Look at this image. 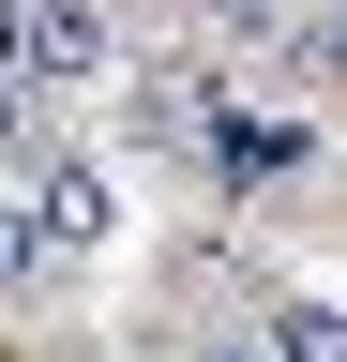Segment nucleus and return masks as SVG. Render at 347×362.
I'll use <instances>...</instances> for the list:
<instances>
[{
    "instance_id": "nucleus-1",
    "label": "nucleus",
    "mask_w": 347,
    "mask_h": 362,
    "mask_svg": "<svg viewBox=\"0 0 347 362\" xmlns=\"http://www.w3.org/2000/svg\"><path fill=\"white\" fill-rule=\"evenodd\" d=\"M16 76H30V90L121 76V16H106V0H16Z\"/></svg>"
},
{
    "instance_id": "nucleus-2",
    "label": "nucleus",
    "mask_w": 347,
    "mask_h": 362,
    "mask_svg": "<svg viewBox=\"0 0 347 362\" xmlns=\"http://www.w3.org/2000/svg\"><path fill=\"white\" fill-rule=\"evenodd\" d=\"M30 226H46V257H61V272L91 257V242H121V166H106V151L30 166Z\"/></svg>"
},
{
    "instance_id": "nucleus-3",
    "label": "nucleus",
    "mask_w": 347,
    "mask_h": 362,
    "mask_svg": "<svg viewBox=\"0 0 347 362\" xmlns=\"http://www.w3.org/2000/svg\"><path fill=\"white\" fill-rule=\"evenodd\" d=\"M46 287H61L46 226H30V197H0V302H46Z\"/></svg>"
},
{
    "instance_id": "nucleus-4",
    "label": "nucleus",
    "mask_w": 347,
    "mask_h": 362,
    "mask_svg": "<svg viewBox=\"0 0 347 362\" xmlns=\"http://www.w3.org/2000/svg\"><path fill=\"white\" fill-rule=\"evenodd\" d=\"M257 362H347V302H272V347Z\"/></svg>"
},
{
    "instance_id": "nucleus-5",
    "label": "nucleus",
    "mask_w": 347,
    "mask_h": 362,
    "mask_svg": "<svg viewBox=\"0 0 347 362\" xmlns=\"http://www.w3.org/2000/svg\"><path fill=\"white\" fill-rule=\"evenodd\" d=\"M30 151V76H0V166Z\"/></svg>"
},
{
    "instance_id": "nucleus-6",
    "label": "nucleus",
    "mask_w": 347,
    "mask_h": 362,
    "mask_svg": "<svg viewBox=\"0 0 347 362\" xmlns=\"http://www.w3.org/2000/svg\"><path fill=\"white\" fill-rule=\"evenodd\" d=\"M317 16H347V0H317Z\"/></svg>"
}]
</instances>
